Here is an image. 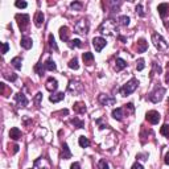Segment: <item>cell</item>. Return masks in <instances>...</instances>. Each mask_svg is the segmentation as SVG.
<instances>
[{
	"label": "cell",
	"instance_id": "6da1fadb",
	"mask_svg": "<svg viewBox=\"0 0 169 169\" xmlns=\"http://www.w3.org/2000/svg\"><path fill=\"white\" fill-rule=\"evenodd\" d=\"M99 32L107 36H118V27H116L114 20H106L100 24Z\"/></svg>",
	"mask_w": 169,
	"mask_h": 169
},
{
	"label": "cell",
	"instance_id": "7a4b0ae2",
	"mask_svg": "<svg viewBox=\"0 0 169 169\" xmlns=\"http://www.w3.org/2000/svg\"><path fill=\"white\" fill-rule=\"evenodd\" d=\"M138 84H139V81H138V79H136V78H132L131 81H128L122 88H119V91L122 92L124 96H127V95L132 94V92H134L136 88H138Z\"/></svg>",
	"mask_w": 169,
	"mask_h": 169
},
{
	"label": "cell",
	"instance_id": "3957f363",
	"mask_svg": "<svg viewBox=\"0 0 169 169\" xmlns=\"http://www.w3.org/2000/svg\"><path fill=\"white\" fill-rule=\"evenodd\" d=\"M164 94H165V88H164V87H156L155 91H152L151 94L148 95V98H149L151 102L157 103V102H160V100L163 99Z\"/></svg>",
	"mask_w": 169,
	"mask_h": 169
},
{
	"label": "cell",
	"instance_id": "277c9868",
	"mask_svg": "<svg viewBox=\"0 0 169 169\" xmlns=\"http://www.w3.org/2000/svg\"><path fill=\"white\" fill-rule=\"evenodd\" d=\"M152 41H153L155 46L159 50H163V49H167V48H168L167 41L163 38V36L159 34V33H153V34H152Z\"/></svg>",
	"mask_w": 169,
	"mask_h": 169
},
{
	"label": "cell",
	"instance_id": "5b68a950",
	"mask_svg": "<svg viewBox=\"0 0 169 169\" xmlns=\"http://www.w3.org/2000/svg\"><path fill=\"white\" fill-rule=\"evenodd\" d=\"M29 16L24 15V13H17L16 15V21L19 24V28L21 29V32H24L27 29V27L29 25Z\"/></svg>",
	"mask_w": 169,
	"mask_h": 169
},
{
	"label": "cell",
	"instance_id": "8992f818",
	"mask_svg": "<svg viewBox=\"0 0 169 169\" xmlns=\"http://www.w3.org/2000/svg\"><path fill=\"white\" fill-rule=\"evenodd\" d=\"M74 32L75 33H78V34H87V32H88V23H87V20H79V21L74 25Z\"/></svg>",
	"mask_w": 169,
	"mask_h": 169
},
{
	"label": "cell",
	"instance_id": "52a82bcc",
	"mask_svg": "<svg viewBox=\"0 0 169 169\" xmlns=\"http://www.w3.org/2000/svg\"><path fill=\"white\" fill-rule=\"evenodd\" d=\"M98 100H99L100 104H103V106H111V104L116 103V99L114 96H110V95H106V94H100L98 96Z\"/></svg>",
	"mask_w": 169,
	"mask_h": 169
},
{
	"label": "cell",
	"instance_id": "ba28073f",
	"mask_svg": "<svg viewBox=\"0 0 169 169\" xmlns=\"http://www.w3.org/2000/svg\"><path fill=\"white\" fill-rule=\"evenodd\" d=\"M146 119H147L151 124H157V123L160 122V119H161V116H160V114H159L157 111L152 110V111H148V112H147Z\"/></svg>",
	"mask_w": 169,
	"mask_h": 169
},
{
	"label": "cell",
	"instance_id": "9c48e42d",
	"mask_svg": "<svg viewBox=\"0 0 169 169\" xmlns=\"http://www.w3.org/2000/svg\"><path fill=\"white\" fill-rule=\"evenodd\" d=\"M106 45H107L106 38H103V37H94L92 38V46L95 48L96 52H102V49Z\"/></svg>",
	"mask_w": 169,
	"mask_h": 169
},
{
	"label": "cell",
	"instance_id": "30bf717a",
	"mask_svg": "<svg viewBox=\"0 0 169 169\" xmlns=\"http://www.w3.org/2000/svg\"><path fill=\"white\" fill-rule=\"evenodd\" d=\"M15 100L19 107H27V104H28V99L23 92H17V94L15 95Z\"/></svg>",
	"mask_w": 169,
	"mask_h": 169
},
{
	"label": "cell",
	"instance_id": "8fae6325",
	"mask_svg": "<svg viewBox=\"0 0 169 169\" xmlns=\"http://www.w3.org/2000/svg\"><path fill=\"white\" fill-rule=\"evenodd\" d=\"M69 91L70 92H73V94H78V92H81L82 91V84L79 83V82H77V81H70L69 82Z\"/></svg>",
	"mask_w": 169,
	"mask_h": 169
},
{
	"label": "cell",
	"instance_id": "7c38bea8",
	"mask_svg": "<svg viewBox=\"0 0 169 169\" xmlns=\"http://www.w3.org/2000/svg\"><path fill=\"white\" fill-rule=\"evenodd\" d=\"M46 90L48 91H50V92H53L57 90V87H58V82H57V79L53 78V77H49L48 78V81H46Z\"/></svg>",
	"mask_w": 169,
	"mask_h": 169
},
{
	"label": "cell",
	"instance_id": "4fadbf2b",
	"mask_svg": "<svg viewBox=\"0 0 169 169\" xmlns=\"http://www.w3.org/2000/svg\"><path fill=\"white\" fill-rule=\"evenodd\" d=\"M157 11H159V15L161 16L163 19H165L167 16L169 15V4L168 3H161L157 7Z\"/></svg>",
	"mask_w": 169,
	"mask_h": 169
},
{
	"label": "cell",
	"instance_id": "5bb4252c",
	"mask_svg": "<svg viewBox=\"0 0 169 169\" xmlns=\"http://www.w3.org/2000/svg\"><path fill=\"white\" fill-rule=\"evenodd\" d=\"M69 36H70V31L67 27H61L59 28V37H61L62 41H67L69 42Z\"/></svg>",
	"mask_w": 169,
	"mask_h": 169
},
{
	"label": "cell",
	"instance_id": "9a60e30c",
	"mask_svg": "<svg viewBox=\"0 0 169 169\" xmlns=\"http://www.w3.org/2000/svg\"><path fill=\"white\" fill-rule=\"evenodd\" d=\"M73 110H74V112H77V114H84V112H86V104L83 102H75L73 106Z\"/></svg>",
	"mask_w": 169,
	"mask_h": 169
},
{
	"label": "cell",
	"instance_id": "2e32d148",
	"mask_svg": "<svg viewBox=\"0 0 169 169\" xmlns=\"http://www.w3.org/2000/svg\"><path fill=\"white\" fill-rule=\"evenodd\" d=\"M136 48H138V53H144V52L148 49V42L144 38H140L139 41H138V45H136Z\"/></svg>",
	"mask_w": 169,
	"mask_h": 169
},
{
	"label": "cell",
	"instance_id": "e0dca14e",
	"mask_svg": "<svg viewBox=\"0 0 169 169\" xmlns=\"http://www.w3.org/2000/svg\"><path fill=\"white\" fill-rule=\"evenodd\" d=\"M70 157H71V152H70V149H69V147H67V144L63 143V144H62L61 159H63V160H69Z\"/></svg>",
	"mask_w": 169,
	"mask_h": 169
},
{
	"label": "cell",
	"instance_id": "ac0fdd59",
	"mask_svg": "<svg viewBox=\"0 0 169 169\" xmlns=\"http://www.w3.org/2000/svg\"><path fill=\"white\" fill-rule=\"evenodd\" d=\"M9 138H11L12 140H19L20 138H21V131H20L17 127L11 128V131H9Z\"/></svg>",
	"mask_w": 169,
	"mask_h": 169
},
{
	"label": "cell",
	"instance_id": "d6986e66",
	"mask_svg": "<svg viewBox=\"0 0 169 169\" xmlns=\"http://www.w3.org/2000/svg\"><path fill=\"white\" fill-rule=\"evenodd\" d=\"M20 44H21V46L24 48V49H31L32 45H33V41H32L31 37H21V41H20Z\"/></svg>",
	"mask_w": 169,
	"mask_h": 169
},
{
	"label": "cell",
	"instance_id": "ffe728a7",
	"mask_svg": "<svg viewBox=\"0 0 169 169\" xmlns=\"http://www.w3.org/2000/svg\"><path fill=\"white\" fill-rule=\"evenodd\" d=\"M42 23H44V13L41 11H38V12H36V15H34V24H36V27H41L42 25Z\"/></svg>",
	"mask_w": 169,
	"mask_h": 169
},
{
	"label": "cell",
	"instance_id": "44dd1931",
	"mask_svg": "<svg viewBox=\"0 0 169 169\" xmlns=\"http://www.w3.org/2000/svg\"><path fill=\"white\" fill-rule=\"evenodd\" d=\"M127 67V62L124 61L122 58H116V62H115V70L116 71H120L123 69H126Z\"/></svg>",
	"mask_w": 169,
	"mask_h": 169
},
{
	"label": "cell",
	"instance_id": "7402d4cb",
	"mask_svg": "<svg viewBox=\"0 0 169 169\" xmlns=\"http://www.w3.org/2000/svg\"><path fill=\"white\" fill-rule=\"evenodd\" d=\"M44 66H45V70H49V71H54L56 69H57V65H56V62L53 61V59H46L45 63H44Z\"/></svg>",
	"mask_w": 169,
	"mask_h": 169
},
{
	"label": "cell",
	"instance_id": "603a6c76",
	"mask_svg": "<svg viewBox=\"0 0 169 169\" xmlns=\"http://www.w3.org/2000/svg\"><path fill=\"white\" fill-rule=\"evenodd\" d=\"M63 98H65V94H63V92H57V94L50 95L49 96V100H50L52 103H57V102H59V100H62Z\"/></svg>",
	"mask_w": 169,
	"mask_h": 169
},
{
	"label": "cell",
	"instance_id": "cb8c5ba5",
	"mask_svg": "<svg viewBox=\"0 0 169 169\" xmlns=\"http://www.w3.org/2000/svg\"><path fill=\"white\" fill-rule=\"evenodd\" d=\"M112 118L120 122V120L123 119V108L118 107V108H115V110H112Z\"/></svg>",
	"mask_w": 169,
	"mask_h": 169
},
{
	"label": "cell",
	"instance_id": "d4e9b609",
	"mask_svg": "<svg viewBox=\"0 0 169 169\" xmlns=\"http://www.w3.org/2000/svg\"><path fill=\"white\" fill-rule=\"evenodd\" d=\"M82 58H83V61H84V63H86V65H91L92 61H94V56H92V53H90V52H86V53H83Z\"/></svg>",
	"mask_w": 169,
	"mask_h": 169
},
{
	"label": "cell",
	"instance_id": "484cf974",
	"mask_svg": "<svg viewBox=\"0 0 169 169\" xmlns=\"http://www.w3.org/2000/svg\"><path fill=\"white\" fill-rule=\"evenodd\" d=\"M11 63H12V66H13L15 69L20 70V69H21V66H23V59H21V57H15V58H12Z\"/></svg>",
	"mask_w": 169,
	"mask_h": 169
},
{
	"label": "cell",
	"instance_id": "4316f807",
	"mask_svg": "<svg viewBox=\"0 0 169 169\" xmlns=\"http://www.w3.org/2000/svg\"><path fill=\"white\" fill-rule=\"evenodd\" d=\"M71 124H73L74 127H77V128H84V122L81 119H78V118H74V119H71L70 120Z\"/></svg>",
	"mask_w": 169,
	"mask_h": 169
},
{
	"label": "cell",
	"instance_id": "83f0119b",
	"mask_svg": "<svg viewBox=\"0 0 169 169\" xmlns=\"http://www.w3.org/2000/svg\"><path fill=\"white\" fill-rule=\"evenodd\" d=\"M67 45H69V48H79V46H82V42H81V40H78V38H74V40H70L69 42H67Z\"/></svg>",
	"mask_w": 169,
	"mask_h": 169
},
{
	"label": "cell",
	"instance_id": "f1b7e54d",
	"mask_svg": "<svg viewBox=\"0 0 169 169\" xmlns=\"http://www.w3.org/2000/svg\"><path fill=\"white\" fill-rule=\"evenodd\" d=\"M79 146H81V148H87L90 146V140L86 136H79Z\"/></svg>",
	"mask_w": 169,
	"mask_h": 169
},
{
	"label": "cell",
	"instance_id": "f546056e",
	"mask_svg": "<svg viewBox=\"0 0 169 169\" xmlns=\"http://www.w3.org/2000/svg\"><path fill=\"white\" fill-rule=\"evenodd\" d=\"M67 65H69V67H70V69H73V70H78V69H79V65H78V59H77V58H73V59H70Z\"/></svg>",
	"mask_w": 169,
	"mask_h": 169
},
{
	"label": "cell",
	"instance_id": "4dcf8cb0",
	"mask_svg": "<svg viewBox=\"0 0 169 169\" xmlns=\"http://www.w3.org/2000/svg\"><path fill=\"white\" fill-rule=\"evenodd\" d=\"M119 23H120V25H123V27H128L130 25V17H128V16H120Z\"/></svg>",
	"mask_w": 169,
	"mask_h": 169
},
{
	"label": "cell",
	"instance_id": "1f68e13d",
	"mask_svg": "<svg viewBox=\"0 0 169 169\" xmlns=\"http://www.w3.org/2000/svg\"><path fill=\"white\" fill-rule=\"evenodd\" d=\"M160 134L165 138H169V124H164V126L160 128Z\"/></svg>",
	"mask_w": 169,
	"mask_h": 169
},
{
	"label": "cell",
	"instance_id": "d6a6232c",
	"mask_svg": "<svg viewBox=\"0 0 169 169\" xmlns=\"http://www.w3.org/2000/svg\"><path fill=\"white\" fill-rule=\"evenodd\" d=\"M49 45L52 49H54V50H58V46H57V44H56L54 41V37H53V34H49Z\"/></svg>",
	"mask_w": 169,
	"mask_h": 169
},
{
	"label": "cell",
	"instance_id": "836d02e7",
	"mask_svg": "<svg viewBox=\"0 0 169 169\" xmlns=\"http://www.w3.org/2000/svg\"><path fill=\"white\" fill-rule=\"evenodd\" d=\"M70 8H71V9H74V11H81L82 9V3L74 2V3L70 4Z\"/></svg>",
	"mask_w": 169,
	"mask_h": 169
},
{
	"label": "cell",
	"instance_id": "e575fe53",
	"mask_svg": "<svg viewBox=\"0 0 169 169\" xmlns=\"http://www.w3.org/2000/svg\"><path fill=\"white\" fill-rule=\"evenodd\" d=\"M34 70H36V73H37L38 75H42L44 70H45V66H42V63H38V65H36Z\"/></svg>",
	"mask_w": 169,
	"mask_h": 169
},
{
	"label": "cell",
	"instance_id": "d590c367",
	"mask_svg": "<svg viewBox=\"0 0 169 169\" xmlns=\"http://www.w3.org/2000/svg\"><path fill=\"white\" fill-rule=\"evenodd\" d=\"M152 67H153V71H152V74H153L155 71H156V73H159V74H161L163 69H161V66H160V65H157L156 62H153V63H152Z\"/></svg>",
	"mask_w": 169,
	"mask_h": 169
},
{
	"label": "cell",
	"instance_id": "8d00e7d4",
	"mask_svg": "<svg viewBox=\"0 0 169 169\" xmlns=\"http://www.w3.org/2000/svg\"><path fill=\"white\" fill-rule=\"evenodd\" d=\"M144 66H146V65H144V59H143V58H140L139 61L136 62V69H138L139 71H142V70L144 69Z\"/></svg>",
	"mask_w": 169,
	"mask_h": 169
},
{
	"label": "cell",
	"instance_id": "74e56055",
	"mask_svg": "<svg viewBox=\"0 0 169 169\" xmlns=\"http://www.w3.org/2000/svg\"><path fill=\"white\" fill-rule=\"evenodd\" d=\"M136 12H138L139 13V16H146V13H144V11H143V7H142V4H138V5H136Z\"/></svg>",
	"mask_w": 169,
	"mask_h": 169
},
{
	"label": "cell",
	"instance_id": "f35d334b",
	"mask_svg": "<svg viewBox=\"0 0 169 169\" xmlns=\"http://www.w3.org/2000/svg\"><path fill=\"white\" fill-rule=\"evenodd\" d=\"M99 169H108V164L106 160H100L99 161Z\"/></svg>",
	"mask_w": 169,
	"mask_h": 169
},
{
	"label": "cell",
	"instance_id": "ab89813d",
	"mask_svg": "<svg viewBox=\"0 0 169 169\" xmlns=\"http://www.w3.org/2000/svg\"><path fill=\"white\" fill-rule=\"evenodd\" d=\"M8 49H9V45H8L7 42H3L2 44V54H5L8 52Z\"/></svg>",
	"mask_w": 169,
	"mask_h": 169
},
{
	"label": "cell",
	"instance_id": "60d3db41",
	"mask_svg": "<svg viewBox=\"0 0 169 169\" xmlns=\"http://www.w3.org/2000/svg\"><path fill=\"white\" fill-rule=\"evenodd\" d=\"M15 5L17 7V8H25L28 4H27V2H20V0H17V2L15 3Z\"/></svg>",
	"mask_w": 169,
	"mask_h": 169
},
{
	"label": "cell",
	"instance_id": "b9f144b4",
	"mask_svg": "<svg viewBox=\"0 0 169 169\" xmlns=\"http://www.w3.org/2000/svg\"><path fill=\"white\" fill-rule=\"evenodd\" d=\"M4 78L9 79V81H12V82H15L16 79H17V75H16V74H11V75H7V74H4Z\"/></svg>",
	"mask_w": 169,
	"mask_h": 169
},
{
	"label": "cell",
	"instance_id": "7bdbcfd3",
	"mask_svg": "<svg viewBox=\"0 0 169 169\" xmlns=\"http://www.w3.org/2000/svg\"><path fill=\"white\" fill-rule=\"evenodd\" d=\"M5 90H7V88H5V83H0V94H2V95H4V96H7L5 95Z\"/></svg>",
	"mask_w": 169,
	"mask_h": 169
},
{
	"label": "cell",
	"instance_id": "ee69618b",
	"mask_svg": "<svg viewBox=\"0 0 169 169\" xmlns=\"http://www.w3.org/2000/svg\"><path fill=\"white\" fill-rule=\"evenodd\" d=\"M41 98H42V94H41V92H37V95H36V98H34V102L37 103V106L40 104V100H41Z\"/></svg>",
	"mask_w": 169,
	"mask_h": 169
},
{
	"label": "cell",
	"instance_id": "f6af8a7d",
	"mask_svg": "<svg viewBox=\"0 0 169 169\" xmlns=\"http://www.w3.org/2000/svg\"><path fill=\"white\" fill-rule=\"evenodd\" d=\"M165 82L169 83V62L167 63V75H165Z\"/></svg>",
	"mask_w": 169,
	"mask_h": 169
},
{
	"label": "cell",
	"instance_id": "bcb514c9",
	"mask_svg": "<svg viewBox=\"0 0 169 169\" xmlns=\"http://www.w3.org/2000/svg\"><path fill=\"white\" fill-rule=\"evenodd\" d=\"M132 169H144L142 164H139V163H135L134 165H132Z\"/></svg>",
	"mask_w": 169,
	"mask_h": 169
},
{
	"label": "cell",
	"instance_id": "7dc6e473",
	"mask_svg": "<svg viewBox=\"0 0 169 169\" xmlns=\"http://www.w3.org/2000/svg\"><path fill=\"white\" fill-rule=\"evenodd\" d=\"M126 108H128L131 112H134V110H135V107H134V104L132 103H128V104H126Z\"/></svg>",
	"mask_w": 169,
	"mask_h": 169
},
{
	"label": "cell",
	"instance_id": "c3c4849f",
	"mask_svg": "<svg viewBox=\"0 0 169 169\" xmlns=\"http://www.w3.org/2000/svg\"><path fill=\"white\" fill-rule=\"evenodd\" d=\"M70 169H81V165H79V163H74V164H71Z\"/></svg>",
	"mask_w": 169,
	"mask_h": 169
},
{
	"label": "cell",
	"instance_id": "681fc988",
	"mask_svg": "<svg viewBox=\"0 0 169 169\" xmlns=\"http://www.w3.org/2000/svg\"><path fill=\"white\" fill-rule=\"evenodd\" d=\"M12 148H13V149H12V152H13V153H17V152H19V146H17V144H15V146L13 147H12Z\"/></svg>",
	"mask_w": 169,
	"mask_h": 169
},
{
	"label": "cell",
	"instance_id": "f907efd6",
	"mask_svg": "<svg viewBox=\"0 0 169 169\" xmlns=\"http://www.w3.org/2000/svg\"><path fill=\"white\" fill-rule=\"evenodd\" d=\"M164 161H165V164H167V165H169V152H168V153L165 155V159H164Z\"/></svg>",
	"mask_w": 169,
	"mask_h": 169
},
{
	"label": "cell",
	"instance_id": "816d5d0a",
	"mask_svg": "<svg viewBox=\"0 0 169 169\" xmlns=\"http://www.w3.org/2000/svg\"><path fill=\"white\" fill-rule=\"evenodd\" d=\"M165 27H167L168 29H169V23H165Z\"/></svg>",
	"mask_w": 169,
	"mask_h": 169
}]
</instances>
